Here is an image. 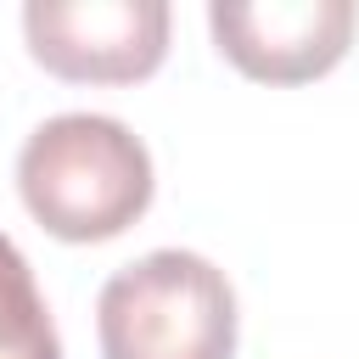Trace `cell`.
Returning a JSON list of instances; mask_svg holds the SVG:
<instances>
[{
	"mask_svg": "<svg viewBox=\"0 0 359 359\" xmlns=\"http://www.w3.org/2000/svg\"><path fill=\"white\" fill-rule=\"evenodd\" d=\"M95 331L101 359H230L236 292L202 252L157 247L101 286Z\"/></svg>",
	"mask_w": 359,
	"mask_h": 359,
	"instance_id": "2",
	"label": "cell"
},
{
	"mask_svg": "<svg viewBox=\"0 0 359 359\" xmlns=\"http://www.w3.org/2000/svg\"><path fill=\"white\" fill-rule=\"evenodd\" d=\"M28 213L62 241H107L151 202V151L107 112L45 118L17 151Z\"/></svg>",
	"mask_w": 359,
	"mask_h": 359,
	"instance_id": "1",
	"label": "cell"
},
{
	"mask_svg": "<svg viewBox=\"0 0 359 359\" xmlns=\"http://www.w3.org/2000/svg\"><path fill=\"white\" fill-rule=\"evenodd\" d=\"M219 50L269 84H297L342 62L359 11L348 0H258V6H208Z\"/></svg>",
	"mask_w": 359,
	"mask_h": 359,
	"instance_id": "4",
	"label": "cell"
},
{
	"mask_svg": "<svg viewBox=\"0 0 359 359\" xmlns=\"http://www.w3.org/2000/svg\"><path fill=\"white\" fill-rule=\"evenodd\" d=\"M22 34L39 67L84 84L146 79L168 50L163 0H28Z\"/></svg>",
	"mask_w": 359,
	"mask_h": 359,
	"instance_id": "3",
	"label": "cell"
},
{
	"mask_svg": "<svg viewBox=\"0 0 359 359\" xmlns=\"http://www.w3.org/2000/svg\"><path fill=\"white\" fill-rule=\"evenodd\" d=\"M0 359H62L56 320L34 286L28 258L0 230Z\"/></svg>",
	"mask_w": 359,
	"mask_h": 359,
	"instance_id": "5",
	"label": "cell"
}]
</instances>
